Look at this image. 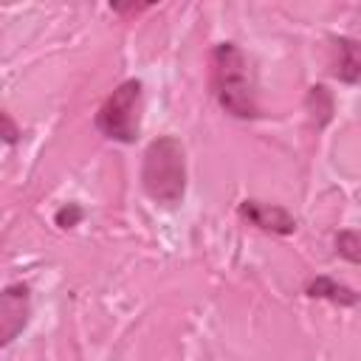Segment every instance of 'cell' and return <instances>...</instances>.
<instances>
[{
    "mask_svg": "<svg viewBox=\"0 0 361 361\" xmlns=\"http://www.w3.org/2000/svg\"><path fill=\"white\" fill-rule=\"evenodd\" d=\"M212 85H214V96H217L220 107L228 116H234V118L259 116L248 59L234 42H220L212 51Z\"/></svg>",
    "mask_w": 361,
    "mask_h": 361,
    "instance_id": "obj_1",
    "label": "cell"
},
{
    "mask_svg": "<svg viewBox=\"0 0 361 361\" xmlns=\"http://www.w3.org/2000/svg\"><path fill=\"white\" fill-rule=\"evenodd\" d=\"M141 186L155 203L175 206L186 192V155L175 135L149 141L141 161Z\"/></svg>",
    "mask_w": 361,
    "mask_h": 361,
    "instance_id": "obj_2",
    "label": "cell"
},
{
    "mask_svg": "<svg viewBox=\"0 0 361 361\" xmlns=\"http://www.w3.org/2000/svg\"><path fill=\"white\" fill-rule=\"evenodd\" d=\"M96 130L118 144H133L141 130V82L127 79L121 82L99 107Z\"/></svg>",
    "mask_w": 361,
    "mask_h": 361,
    "instance_id": "obj_3",
    "label": "cell"
},
{
    "mask_svg": "<svg viewBox=\"0 0 361 361\" xmlns=\"http://www.w3.org/2000/svg\"><path fill=\"white\" fill-rule=\"evenodd\" d=\"M31 293L25 285H8L0 290V347L11 344L28 324Z\"/></svg>",
    "mask_w": 361,
    "mask_h": 361,
    "instance_id": "obj_4",
    "label": "cell"
},
{
    "mask_svg": "<svg viewBox=\"0 0 361 361\" xmlns=\"http://www.w3.org/2000/svg\"><path fill=\"white\" fill-rule=\"evenodd\" d=\"M240 214H243L251 226H257V228H262V231H271V234H290V231L296 228L293 214H290L288 209H282V206H274V203L243 200V203H240Z\"/></svg>",
    "mask_w": 361,
    "mask_h": 361,
    "instance_id": "obj_5",
    "label": "cell"
},
{
    "mask_svg": "<svg viewBox=\"0 0 361 361\" xmlns=\"http://www.w3.org/2000/svg\"><path fill=\"white\" fill-rule=\"evenodd\" d=\"M333 73L347 82V85H355L358 82V73H361V59H358V42L355 39H347V37H338L336 39V68Z\"/></svg>",
    "mask_w": 361,
    "mask_h": 361,
    "instance_id": "obj_6",
    "label": "cell"
},
{
    "mask_svg": "<svg viewBox=\"0 0 361 361\" xmlns=\"http://www.w3.org/2000/svg\"><path fill=\"white\" fill-rule=\"evenodd\" d=\"M307 296H313V299H330V302H336V305H355V302H358V293H355L353 288L338 285V282L330 279V276H316V279H310V282H307Z\"/></svg>",
    "mask_w": 361,
    "mask_h": 361,
    "instance_id": "obj_7",
    "label": "cell"
},
{
    "mask_svg": "<svg viewBox=\"0 0 361 361\" xmlns=\"http://www.w3.org/2000/svg\"><path fill=\"white\" fill-rule=\"evenodd\" d=\"M305 104H307V110H310L316 127H324V124L333 118V96H330V90H327L324 85H313V87L307 90Z\"/></svg>",
    "mask_w": 361,
    "mask_h": 361,
    "instance_id": "obj_8",
    "label": "cell"
},
{
    "mask_svg": "<svg viewBox=\"0 0 361 361\" xmlns=\"http://www.w3.org/2000/svg\"><path fill=\"white\" fill-rule=\"evenodd\" d=\"M358 248H361V245H358V231H353V228L338 231V237H336V251H338L344 259L358 262V259H361V251H358Z\"/></svg>",
    "mask_w": 361,
    "mask_h": 361,
    "instance_id": "obj_9",
    "label": "cell"
},
{
    "mask_svg": "<svg viewBox=\"0 0 361 361\" xmlns=\"http://www.w3.org/2000/svg\"><path fill=\"white\" fill-rule=\"evenodd\" d=\"M82 217H85V212H82L76 203H68V206H62V209L56 212V217H54V220H56V226H59V228H71V226H76Z\"/></svg>",
    "mask_w": 361,
    "mask_h": 361,
    "instance_id": "obj_10",
    "label": "cell"
},
{
    "mask_svg": "<svg viewBox=\"0 0 361 361\" xmlns=\"http://www.w3.org/2000/svg\"><path fill=\"white\" fill-rule=\"evenodd\" d=\"M0 138L6 144H17L20 141V127L11 121V116L6 110H0Z\"/></svg>",
    "mask_w": 361,
    "mask_h": 361,
    "instance_id": "obj_11",
    "label": "cell"
},
{
    "mask_svg": "<svg viewBox=\"0 0 361 361\" xmlns=\"http://www.w3.org/2000/svg\"><path fill=\"white\" fill-rule=\"evenodd\" d=\"M147 6H113V11L118 14H135V11H144Z\"/></svg>",
    "mask_w": 361,
    "mask_h": 361,
    "instance_id": "obj_12",
    "label": "cell"
}]
</instances>
